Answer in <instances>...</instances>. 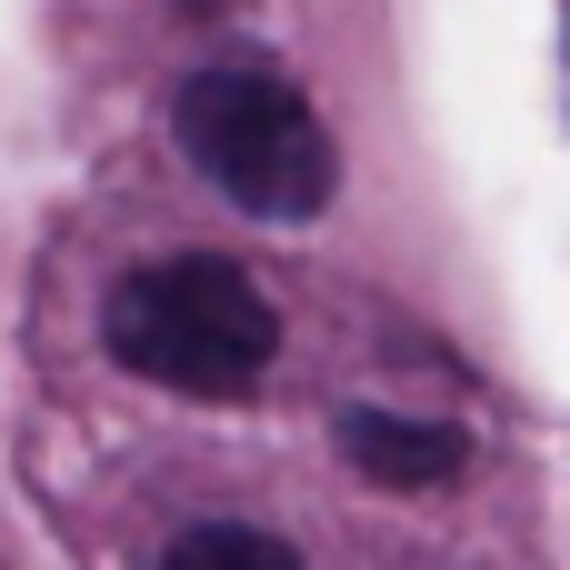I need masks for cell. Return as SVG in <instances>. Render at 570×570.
<instances>
[{"label":"cell","instance_id":"cell-1","mask_svg":"<svg viewBox=\"0 0 570 570\" xmlns=\"http://www.w3.org/2000/svg\"><path fill=\"white\" fill-rule=\"evenodd\" d=\"M100 351L130 381H160V391H190V401H240L281 361V311L261 301V281L240 261L170 250V261H140V271L110 281Z\"/></svg>","mask_w":570,"mask_h":570},{"label":"cell","instance_id":"cell-2","mask_svg":"<svg viewBox=\"0 0 570 570\" xmlns=\"http://www.w3.org/2000/svg\"><path fill=\"white\" fill-rule=\"evenodd\" d=\"M170 140L250 220H321L341 190V150H331L311 90L271 60H210V70L170 80Z\"/></svg>","mask_w":570,"mask_h":570},{"label":"cell","instance_id":"cell-3","mask_svg":"<svg viewBox=\"0 0 570 570\" xmlns=\"http://www.w3.org/2000/svg\"><path fill=\"white\" fill-rule=\"evenodd\" d=\"M331 431H341L351 471H371L381 491H441V481H461V471H471V441H461L451 421H421V411H381V401H351Z\"/></svg>","mask_w":570,"mask_h":570},{"label":"cell","instance_id":"cell-4","mask_svg":"<svg viewBox=\"0 0 570 570\" xmlns=\"http://www.w3.org/2000/svg\"><path fill=\"white\" fill-rule=\"evenodd\" d=\"M170 570H220V561H240V570H291L301 551L281 541V531H250V521H190V531H170V551H160Z\"/></svg>","mask_w":570,"mask_h":570},{"label":"cell","instance_id":"cell-5","mask_svg":"<svg viewBox=\"0 0 570 570\" xmlns=\"http://www.w3.org/2000/svg\"><path fill=\"white\" fill-rule=\"evenodd\" d=\"M180 20H220V10H240V0H170Z\"/></svg>","mask_w":570,"mask_h":570}]
</instances>
